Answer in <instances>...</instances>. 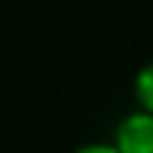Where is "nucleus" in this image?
<instances>
[{
    "label": "nucleus",
    "instance_id": "7ed1b4c3",
    "mask_svg": "<svg viewBox=\"0 0 153 153\" xmlns=\"http://www.w3.org/2000/svg\"><path fill=\"white\" fill-rule=\"evenodd\" d=\"M78 153H119L116 144H91V147H81Z\"/></svg>",
    "mask_w": 153,
    "mask_h": 153
},
{
    "label": "nucleus",
    "instance_id": "f257e3e1",
    "mask_svg": "<svg viewBox=\"0 0 153 153\" xmlns=\"http://www.w3.org/2000/svg\"><path fill=\"white\" fill-rule=\"evenodd\" d=\"M116 147L119 153H153V113L137 109L125 116L116 128Z\"/></svg>",
    "mask_w": 153,
    "mask_h": 153
},
{
    "label": "nucleus",
    "instance_id": "f03ea898",
    "mask_svg": "<svg viewBox=\"0 0 153 153\" xmlns=\"http://www.w3.org/2000/svg\"><path fill=\"white\" fill-rule=\"evenodd\" d=\"M134 97H137V103H141V109L153 113V62L137 72V78H134Z\"/></svg>",
    "mask_w": 153,
    "mask_h": 153
}]
</instances>
